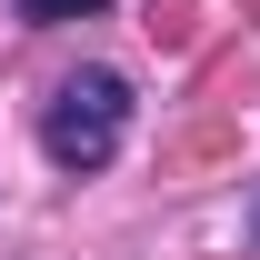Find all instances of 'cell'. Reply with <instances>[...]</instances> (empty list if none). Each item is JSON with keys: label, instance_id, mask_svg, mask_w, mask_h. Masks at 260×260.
<instances>
[{"label": "cell", "instance_id": "obj_1", "mask_svg": "<svg viewBox=\"0 0 260 260\" xmlns=\"http://www.w3.org/2000/svg\"><path fill=\"white\" fill-rule=\"evenodd\" d=\"M120 140H130V80L100 70V60H80L60 90H50V110H40V150H50V170L90 180V170L120 160Z\"/></svg>", "mask_w": 260, "mask_h": 260}, {"label": "cell", "instance_id": "obj_2", "mask_svg": "<svg viewBox=\"0 0 260 260\" xmlns=\"http://www.w3.org/2000/svg\"><path fill=\"white\" fill-rule=\"evenodd\" d=\"M90 10H110V0H20L30 30H60V20H90Z\"/></svg>", "mask_w": 260, "mask_h": 260}, {"label": "cell", "instance_id": "obj_3", "mask_svg": "<svg viewBox=\"0 0 260 260\" xmlns=\"http://www.w3.org/2000/svg\"><path fill=\"white\" fill-rule=\"evenodd\" d=\"M250 240H260V210H250Z\"/></svg>", "mask_w": 260, "mask_h": 260}]
</instances>
